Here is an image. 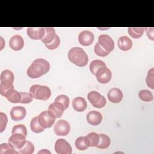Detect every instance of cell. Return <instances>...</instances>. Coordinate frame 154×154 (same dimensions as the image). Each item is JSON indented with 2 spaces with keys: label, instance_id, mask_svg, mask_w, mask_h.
<instances>
[{
  "label": "cell",
  "instance_id": "obj_23",
  "mask_svg": "<svg viewBox=\"0 0 154 154\" xmlns=\"http://www.w3.org/2000/svg\"><path fill=\"white\" fill-rule=\"evenodd\" d=\"M85 137L89 147H96L100 139L99 134L96 132H90Z\"/></svg>",
  "mask_w": 154,
  "mask_h": 154
},
{
  "label": "cell",
  "instance_id": "obj_28",
  "mask_svg": "<svg viewBox=\"0 0 154 154\" xmlns=\"http://www.w3.org/2000/svg\"><path fill=\"white\" fill-rule=\"evenodd\" d=\"M30 128L31 131L36 134L40 133L45 130V128L40 124L38 120V117H33L30 122Z\"/></svg>",
  "mask_w": 154,
  "mask_h": 154
},
{
  "label": "cell",
  "instance_id": "obj_25",
  "mask_svg": "<svg viewBox=\"0 0 154 154\" xmlns=\"http://www.w3.org/2000/svg\"><path fill=\"white\" fill-rule=\"evenodd\" d=\"M145 28L143 27H129L128 28V34L134 38H139L141 37L144 31Z\"/></svg>",
  "mask_w": 154,
  "mask_h": 154
},
{
  "label": "cell",
  "instance_id": "obj_29",
  "mask_svg": "<svg viewBox=\"0 0 154 154\" xmlns=\"http://www.w3.org/2000/svg\"><path fill=\"white\" fill-rule=\"evenodd\" d=\"M75 146L79 150H85L88 148L89 146L86 141L85 137L84 136L77 138L75 141Z\"/></svg>",
  "mask_w": 154,
  "mask_h": 154
},
{
  "label": "cell",
  "instance_id": "obj_20",
  "mask_svg": "<svg viewBox=\"0 0 154 154\" xmlns=\"http://www.w3.org/2000/svg\"><path fill=\"white\" fill-rule=\"evenodd\" d=\"M45 33L43 37L41 39V41L45 45H48L52 43L57 35L54 28L52 27H46Z\"/></svg>",
  "mask_w": 154,
  "mask_h": 154
},
{
  "label": "cell",
  "instance_id": "obj_4",
  "mask_svg": "<svg viewBox=\"0 0 154 154\" xmlns=\"http://www.w3.org/2000/svg\"><path fill=\"white\" fill-rule=\"evenodd\" d=\"M87 99L90 103L95 108H103L106 103V99L102 96L99 92L96 91H91L87 94Z\"/></svg>",
  "mask_w": 154,
  "mask_h": 154
},
{
  "label": "cell",
  "instance_id": "obj_14",
  "mask_svg": "<svg viewBox=\"0 0 154 154\" xmlns=\"http://www.w3.org/2000/svg\"><path fill=\"white\" fill-rule=\"evenodd\" d=\"M28 36L33 40H41L45 33V29L43 27H28L26 30Z\"/></svg>",
  "mask_w": 154,
  "mask_h": 154
},
{
  "label": "cell",
  "instance_id": "obj_15",
  "mask_svg": "<svg viewBox=\"0 0 154 154\" xmlns=\"http://www.w3.org/2000/svg\"><path fill=\"white\" fill-rule=\"evenodd\" d=\"M14 78V74L11 70H4L1 73L0 84L7 87L12 86L13 85Z\"/></svg>",
  "mask_w": 154,
  "mask_h": 154
},
{
  "label": "cell",
  "instance_id": "obj_21",
  "mask_svg": "<svg viewBox=\"0 0 154 154\" xmlns=\"http://www.w3.org/2000/svg\"><path fill=\"white\" fill-rule=\"evenodd\" d=\"M7 99L11 103H19L21 100L20 92H18L14 88V87L11 88L5 94V96Z\"/></svg>",
  "mask_w": 154,
  "mask_h": 154
},
{
  "label": "cell",
  "instance_id": "obj_11",
  "mask_svg": "<svg viewBox=\"0 0 154 154\" xmlns=\"http://www.w3.org/2000/svg\"><path fill=\"white\" fill-rule=\"evenodd\" d=\"M94 39V36L93 32L88 30H84L79 34L78 42L79 43L85 46H89L92 44Z\"/></svg>",
  "mask_w": 154,
  "mask_h": 154
},
{
  "label": "cell",
  "instance_id": "obj_10",
  "mask_svg": "<svg viewBox=\"0 0 154 154\" xmlns=\"http://www.w3.org/2000/svg\"><path fill=\"white\" fill-rule=\"evenodd\" d=\"M26 137L19 134H14L9 138L8 143H10L14 149L17 150L21 149L26 143Z\"/></svg>",
  "mask_w": 154,
  "mask_h": 154
},
{
  "label": "cell",
  "instance_id": "obj_1",
  "mask_svg": "<svg viewBox=\"0 0 154 154\" xmlns=\"http://www.w3.org/2000/svg\"><path fill=\"white\" fill-rule=\"evenodd\" d=\"M50 69L49 63L43 58H37L34 60L28 68L27 75L32 79L38 78L47 73Z\"/></svg>",
  "mask_w": 154,
  "mask_h": 154
},
{
  "label": "cell",
  "instance_id": "obj_6",
  "mask_svg": "<svg viewBox=\"0 0 154 154\" xmlns=\"http://www.w3.org/2000/svg\"><path fill=\"white\" fill-rule=\"evenodd\" d=\"M55 150L58 154H71L72 149L70 144L64 139H58L55 143Z\"/></svg>",
  "mask_w": 154,
  "mask_h": 154
},
{
  "label": "cell",
  "instance_id": "obj_26",
  "mask_svg": "<svg viewBox=\"0 0 154 154\" xmlns=\"http://www.w3.org/2000/svg\"><path fill=\"white\" fill-rule=\"evenodd\" d=\"M100 139L99 143L96 146V147L101 149L108 148L111 143V140L109 137L104 134H100Z\"/></svg>",
  "mask_w": 154,
  "mask_h": 154
},
{
  "label": "cell",
  "instance_id": "obj_34",
  "mask_svg": "<svg viewBox=\"0 0 154 154\" xmlns=\"http://www.w3.org/2000/svg\"><path fill=\"white\" fill-rule=\"evenodd\" d=\"M154 75H153V68H152L148 71L147 75L146 78V81L147 86L150 87L152 89L154 88V84H153V81H154V78H153Z\"/></svg>",
  "mask_w": 154,
  "mask_h": 154
},
{
  "label": "cell",
  "instance_id": "obj_7",
  "mask_svg": "<svg viewBox=\"0 0 154 154\" xmlns=\"http://www.w3.org/2000/svg\"><path fill=\"white\" fill-rule=\"evenodd\" d=\"M37 117L40 124L45 129L52 127L55 120V118L53 117L48 111H44L42 112Z\"/></svg>",
  "mask_w": 154,
  "mask_h": 154
},
{
  "label": "cell",
  "instance_id": "obj_24",
  "mask_svg": "<svg viewBox=\"0 0 154 154\" xmlns=\"http://www.w3.org/2000/svg\"><path fill=\"white\" fill-rule=\"evenodd\" d=\"M104 67L106 66L103 61L100 60H95L91 62L90 64V70L92 74L95 75L99 69Z\"/></svg>",
  "mask_w": 154,
  "mask_h": 154
},
{
  "label": "cell",
  "instance_id": "obj_12",
  "mask_svg": "<svg viewBox=\"0 0 154 154\" xmlns=\"http://www.w3.org/2000/svg\"><path fill=\"white\" fill-rule=\"evenodd\" d=\"M65 108L64 106L60 102L54 101L51 103L48 107V112L55 119L60 118L63 115Z\"/></svg>",
  "mask_w": 154,
  "mask_h": 154
},
{
  "label": "cell",
  "instance_id": "obj_38",
  "mask_svg": "<svg viewBox=\"0 0 154 154\" xmlns=\"http://www.w3.org/2000/svg\"><path fill=\"white\" fill-rule=\"evenodd\" d=\"M60 38L59 36L58 35H57L55 36V39L54 40V41L48 45H45V46L48 49L54 50V49L57 48L60 46Z\"/></svg>",
  "mask_w": 154,
  "mask_h": 154
},
{
  "label": "cell",
  "instance_id": "obj_27",
  "mask_svg": "<svg viewBox=\"0 0 154 154\" xmlns=\"http://www.w3.org/2000/svg\"><path fill=\"white\" fill-rule=\"evenodd\" d=\"M17 154L14 147L10 143H2L0 145V154Z\"/></svg>",
  "mask_w": 154,
  "mask_h": 154
},
{
  "label": "cell",
  "instance_id": "obj_2",
  "mask_svg": "<svg viewBox=\"0 0 154 154\" xmlns=\"http://www.w3.org/2000/svg\"><path fill=\"white\" fill-rule=\"evenodd\" d=\"M68 58L70 62L78 67L85 66L88 61L86 52L79 47L71 48L68 52Z\"/></svg>",
  "mask_w": 154,
  "mask_h": 154
},
{
  "label": "cell",
  "instance_id": "obj_8",
  "mask_svg": "<svg viewBox=\"0 0 154 154\" xmlns=\"http://www.w3.org/2000/svg\"><path fill=\"white\" fill-rule=\"evenodd\" d=\"M98 43L106 51L110 53L114 48V42L107 34H101L98 37Z\"/></svg>",
  "mask_w": 154,
  "mask_h": 154
},
{
  "label": "cell",
  "instance_id": "obj_13",
  "mask_svg": "<svg viewBox=\"0 0 154 154\" xmlns=\"http://www.w3.org/2000/svg\"><path fill=\"white\" fill-rule=\"evenodd\" d=\"M11 118L14 121H20L23 120L26 114V109L20 106L13 107L10 112Z\"/></svg>",
  "mask_w": 154,
  "mask_h": 154
},
{
  "label": "cell",
  "instance_id": "obj_18",
  "mask_svg": "<svg viewBox=\"0 0 154 154\" xmlns=\"http://www.w3.org/2000/svg\"><path fill=\"white\" fill-rule=\"evenodd\" d=\"M24 46L23 38L19 35H13L9 40V46L14 51H20Z\"/></svg>",
  "mask_w": 154,
  "mask_h": 154
},
{
  "label": "cell",
  "instance_id": "obj_32",
  "mask_svg": "<svg viewBox=\"0 0 154 154\" xmlns=\"http://www.w3.org/2000/svg\"><path fill=\"white\" fill-rule=\"evenodd\" d=\"M11 134H19L24 135L25 137H26L27 135V129L26 126L23 124L20 125H16L13 127Z\"/></svg>",
  "mask_w": 154,
  "mask_h": 154
},
{
  "label": "cell",
  "instance_id": "obj_3",
  "mask_svg": "<svg viewBox=\"0 0 154 154\" xmlns=\"http://www.w3.org/2000/svg\"><path fill=\"white\" fill-rule=\"evenodd\" d=\"M29 93L33 98L37 100H47L51 95L50 88L46 85L35 84L29 88Z\"/></svg>",
  "mask_w": 154,
  "mask_h": 154
},
{
  "label": "cell",
  "instance_id": "obj_36",
  "mask_svg": "<svg viewBox=\"0 0 154 154\" xmlns=\"http://www.w3.org/2000/svg\"><path fill=\"white\" fill-rule=\"evenodd\" d=\"M8 122V119L7 117V115L2 112H0V132H2L6 128L7 123Z\"/></svg>",
  "mask_w": 154,
  "mask_h": 154
},
{
  "label": "cell",
  "instance_id": "obj_39",
  "mask_svg": "<svg viewBox=\"0 0 154 154\" xmlns=\"http://www.w3.org/2000/svg\"><path fill=\"white\" fill-rule=\"evenodd\" d=\"M145 29L146 30L147 35L149 38L153 40V28H145Z\"/></svg>",
  "mask_w": 154,
  "mask_h": 154
},
{
  "label": "cell",
  "instance_id": "obj_33",
  "mask_svg": "<svg viewBox=\"0 0 154 154\" xmlns=\"http://www.w3.org/2000/svg\"><path fill=\"white\" fill-rule=\"evenodd\" d=\"M54 101L61 103L64 106L65 109H66L69 107L70 100H69V98L68 97V96H67L66 95L61 94V95L58 96L55 99V100H54Z\"/></svg>",
  "mask_w": 154,
  "mask_h": 154
},
{
  "label": "cell",
  "instance_id": "obj_35",
  "mask_svg": "<svg viewBox=\"0 0 154 154\" xmlns=\"http://www.w3.org/2000/svg\"><path fill=\"white\" fill-rule=\"evenodd\" d=\"M94 50L95 54L99 57H104L107 56L109 54L108 52L106 51L103 48H102L98 42L96 43V44L95 45Z\"/></svg>",
  "mask_w": 154,
  "mask_h": 154
},
{
  "label": "cell",
  "instance_id": "obj_9",
  "mask_svg": "<svg viewBox=\"0 0 154 154\" xmlns=\"http://www.w3.org/2000/svg\"><path fill=\"white\" fill-rule=\"evenodd\" d=\"M97 81L101 84L108 83L112 77L111 70L106 67L99 69L95 75Z\"/></svg>",
  "mask_w": 154,
  "mask_h": 154
},
{
  "label": "cell",
  "instance_id": "obj_5",
  "mask_svg": "<svg viewBox=\"0 0 154 154\" xmlns=\"http://www.w3.org/2000/svg\"><path fill=\"white\" fill-rule=\"evenodd\" d=\"M54 130L56 135L66 136L69 134L70 130L69 123L65 120H58L54 126Z\"/></svg>",
  "mask_w": 154,
  "mask_h": 154
},
{
  "label": "cell",
  "instance_id": "obj_19",
  "mask_svg": "<svg viewBox=\"0 0 154 154\" xmlns=\"http://www.w3.org/2000/svg\"><path fill=\"white\" fill-rule=\"evenodd\" d=\"M72 106L74 110L78 112L84 111L87 107L85 99L82 97H76L72 100Z\"/></svg>",
  "mask_w": 154,
  "mask_h": 154
},
{
  "label": "cell",
  "instance_id": "obj_30",
  "mask_svg": "<svg viewBox=\"0 0 154 154\" xmlns=\"http://www.w3.org/2000/svg\"><path fill=\"white\" fill-rule=\"evenodd\" d=\"M34 151V144L29 141H26L25 145L20 149L17 150L19 153L22 154H32Z\"/></svg>",
  "mask_w": 154,
  "mask_h": 154
},
{
  "label": "cell",
  "instance_id": "obj_37",
  "mask_svg": "<svg viewBox=\"0 0 154 154\" xmlns=\"http://www.w3.org/2000/svg\"><path fill=\"white\" fill-rule=\"evenodd\" d=\"M21 100L20 103H28L32 101V96L29 93L26 92H20Z\"/></svg>",
  "mask_w": 154,
  "mask_h": 154
},
{
  "label": "cell",
  "instance_id": "obj_22",
  "mask_svg": "<svg viewBox=\"0 0 154 154\" xmlns=\"http://www.w3.org/2000/svg\"><path fill=\"white\" fill-rule=\"evenodd\" d=\"M117 45L120 50L126 51L131 49L132 42L131 39L127 36H122L119 38Z\"/></svg>",
  "mask_w": 154,
  "mask_h": 154
},
{
  "label": "cell",
  "instance_id": "obj_16",
  "mask_svg": "<svg viewBox=\"0 0 154 154\" xmlns=\"http://www.w3.org/2000/svg\"><path fill=\"white\" fill-rule=\"evenodd\" d=\"M108 98L109 100L114 103H119L123 99V93L118 88H112L108 93Z\"/></svg>",
  "mask_w": 154,
  "mask_h": 154
},
{
  "label": "cell",
  "instance_id": "obj_17",
  "mask_svg": "<svg viewBox=\"0 0 154 154\" xmlns=\"http://www.w3.org/2000/svg\"><path fill=\"white\" fill-rule=\"evenodd\" d=\"M88 123L93 126L99 125L102 120V116L100 112L96 111H91L87 114Z\"/></svg>",
  "mask_w": 154,
  "mask_h": 154
},
{
  "label": "cell",
  "instance_id": "obj_31",
  "mask_svg": "<svg viewBox=\"0 0 154 154\" xmlns=\"http://www.w3.org/2000/svg\"><path fill=\"white\" fill-rule=\"evenodd\" d=\"M140 99L144 102H151L153 99L152 93L148 90H142L138 93Z\"/></svg>",
  "mask_w": 154,
  "mask_h": 154
}]
</instances>
